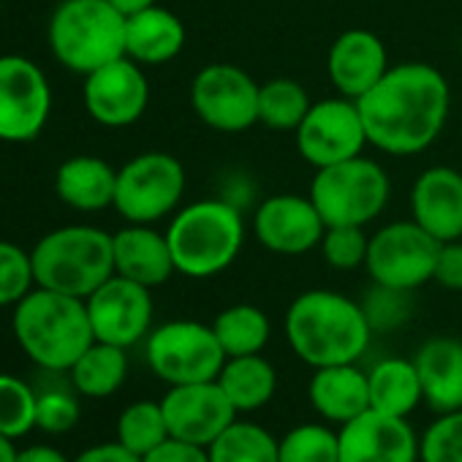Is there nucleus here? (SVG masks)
<instances>
[{"instance_id":"a878e982","label":"nucleus","mask_w":462,"mask_h":462,"mask_svg":"<svg viewBox=\"0 0 462 462\" xmlns=\"http://www.w3.org/2000/svg\"><path fill=\"white\" fill-rule=\"evenodd\" d=\"M217 383L231 405L237 408V413H254L275 397L278 373L264 354L228 356L217 375Z\"/></svg>"},{"instance_id":"dca6fc26","label":"nucleus","mask_w":462,"mask_h":462,"mask_svg":"<svg viewBox=\"0 0 462 462\" xmlns=\"http://www.w3.org/2000/svg\"><path fill=\"white\" fill-rule=\"evenodd\" d=\"M85 109L106 128H128L147 112L150 82L128 55L96 69L85 77Z\"/></svg>"},{"instance_id":"79ce46f5","label":"nucleus","mask_w":462,"mask_h":462,"mask_svg":"<svg viewBox=\"0 0 462 462\" xmlns=\"http://www.w3.org/2000/svg\"><path fill=\"white\" fill-rule=\"evenodd\" d=\"M71 462H142V457L128 451L120 440H109V443H98V446L85 448Z\"/></svg>"},{"instance_id":"4be33fe9","label":"nucleus","mask_w":462,"mask_h":462,"mask_svg":"<svg viewBox=\"0 0 462 462\" xmlns=\"http://www.w3.org/2000/svg\"><path fill=\"white\" fill-rule=\"evenodd\" d=\"M424 402L435 413L462 408V340L430 337L413 356Z\"/></svg>"},{"instance_id":"9d476101","label":"nucleus","mask_w":462,"mask_h":462,"mask_svg":"<svg viewBox=\"0 0 462 462\" xmlns=\"http://www.w3.org/2000/svg\"><path fill=\"white\" fill-rule=\"evenodd\" d=\"M440 243L413 220H394L381 226L370 237L367 275L378 286L397 291H416L432 281Z\"/></svg>"},{"instance_id":"9b49d317","label":"nucleus","mask_w":462,"mask_h":462,"mask_svg":"<svg viewBox=\"0 0 462 462\" xmlns=\"http://www.w3.org/2000/svg\"><path fill=\"white\" fill-rule=\"evenodd\" d=\"M262 85L235 63H209L190 82L196 117L220 134H243L259 123Z\"/></svg>"},{"instance_id":"39448f33","label":"nucleus","mask_w":462,"mask_h":462,"mask_svg":"<svg viewBox=\"0 0 462 462\" xmlns=\"http://www.w3.org/2000/svg\"><path fill=\"white\" fill-rule=\"evenodd\" d=\"M36 286L88 300L115 275L112 235L96 226H63L31 251Z\"/></svg>"},{"instance_id":"6e6552de","label":"nucleus","mask_w":462,"mask_h":462,"mask_svg":"<svg viewBox=\"0 0 462 462\" xmlns=\"http://www.w3.org/2000/svg\"><path fill=\"white\" fill-rule=\"evenodd\" d=\"M144 359L161 381L177 386L217 381L228 356L212 324L180 319L150 329L144 337Z\"/></svg>"},{"instance_id":"2f4dec72","label":"nucleus","mask_w":462,"mask_h":462,"mask_svg":"<svg viewBox=\"0 0 462 462\" xmlns=\"http://www.w3.org/2000/svg\"><path fill=\"white\" fill-rule=\"evenodd\" d=\"M169 438L166 416L161 400H136L117 419V440L136 457L150 454L158 443Z\"/></svg>"},{"instance_id":"ea45409f","label":"nucleus","mask_w":462,"mask_h":462,"mask_svg":"<svg viewBox=\"0 0 462 462\" xmlns=\"http://www.w3.org/2000/svg\"><path fill=\"white\" fill-rule=\"evenodd\" d=\"M432 281L446 291H462V240L440 243Z\"/></svg>"},{"instance_id":"f8f14e48","label":"nucleus","mask_w":462,"mask_h":462,"mask_svg":"<svg viewBox=\"0 0 462 462\" xmlns=\"http://www.w3.org/2000/svg\"><path fill=\"white\" fill-rule=\"evenodd\" d=\"M297 152L313 169H324L365 152L367 128L359 104L346 96L310 104L305 120L294 131Z\"/></svg>"},{"instance_id":"49530a36","label":"nucleus","mask_w":462,"mask_h":462,"mask_svg":"<svg viewBox=\"0 0 462 462\" xmlns=\"http://www.w3.org/2000/svg\"><path fill=\"white\" fill-rule=\"evenodd\" d=\"M459 50H462V33H459Z\"/></svg>"},{"instance_id":"ddd939ff","label":"nucleus","mask_w":462,"mask_h":462,"mask_svg":"<svg viewBox=\"0 0 462 462\" xmlns=\"http://www.w3.org/2000/svg\"><path fill=\"white\" fill-rule=\"evenodd\" d=\"M52 112L47 74L28 58H0V142H33Z\"/></svg>"},{"instance_id":"6ab92c4d","label":"nucleus","mask_w":462,"mask_h":462,"mask_svg":"<svg viewBox=\"0 0 462 462\" xmlns=\"http://www.w3.org/2000/svg\"><path fill=\"white\" fill-rule=\"evenodd\" d=\"M383 42L365 28H351L335 39L327 55V74L337 96L359 101L389 71Z\"/></svg>"},{"instance_id":"72a5a7b5","label":"nucleus","mask_w":462,"mask_h":462,"mask_svg":"<svg viewBox=\"0 0 462 462\" xmlns=\"http://www.w3.org/2000/svg\"><path fill=\"white\" fill-rule=\"evenodd\" d=\"M39 394L14 375L0 373V435L12 440L28 435L36 427Z\"/></svg>"},{"instance_id":"c756f323","label":"nucleus","mask_w":462,"mask_h":462,"mask_svg":"<svg viewBox=\"0 0 462 462\" xmlns=\"http://www.w3.org/2000/svg\"><path fill=\"white\" fill-rule=\"evenodd\" d=\"M209 462H281L278 438L256 421L235 419L209 446Z\"/></svg>"},{"instance_id":"1a4fd4ad","label":"nucleus","mask_w":462,"mask_h":462,"mask_svg":"<svg viewBox=\"0 0 462 462\" xmlns=\"http://www.w3.org/2000/svg\"><path fill=\"white\" fill-rule=\"evenodd\" d=\"M185 169L171 152H142L117 169L115 209L128 223H158L180 209Z\"/></svg>"},{"instance_id":"0eeeda50","label":"nucleus","mask_w":462,"mask_h":462,"mask_svg":"<svg viewBox=\"0 0 462 462\" xmlns=\"http://www.w3.org/2000/svg\"><path fill=\"white\" fill-rule=\"evenodd\" d=\"M389 193L386 169L367 155H356L316 169L308 196L327 226H367L386 209Z\"/></svg>"},{"instance_id":"20e7f679","label":"nucleus","mask_w":462,"mask_h":462,"mask_svg":"<svg viewBox=\"0 0 462 462\" xmlns=\"http://www.w3.org/2000/svg\"><path fill=\"white\" fill-rule=\"evenodd\" d=\"M14 337L31 362L52 373H69L96 343L85 300L42 286L14 305Z\"/></svg>"},{"instance_id":"7ed1b4c3","label":"nucleus","mask_w":462,"mask_h":462,"mask_svg":"<svg viewBox=\"0 0 462 462\" xmlns=\"http://www.w3.org/2000/svg\"><path fill=\"white\" fill-rule=\"evenodd\" d=\"M174 270L193 281L226 273L245 248L243 209L223 196H209L180 207L166 228Z\"/></svg>"},{"instance_id":"2eb2a0df","label":"nucleus","mask_w":462,"mask_h":462,"mask_svg":"<svg viewBox=\"0 0 462 462\" xmlns=\"http://www.w3.org/2000/svg\"><path fill=\"white\" fill-rule=\"evenodd\" d=\"M254 235L262 248L281 256H302L321 245L327 223L310 196L275 193L254 212Z\"/></svg>"},{"instance_id":"bb28decb","label":"nucleus","mask_w":462,"mask_h":462,"mask_svg":"<svg viewBox=\"0 0 462 462\" xmlns=\"http://www.w3.org/2000/svg\"><path fill=\"white\" fill-rule=\"evenodd\" d=\"M367 386H370V408L386 416L408 419L419 408V402H424L421 381L413 359H402V356L381 359L367 373Z\"/></svg>"},{"instance_id":"412c9836","label":"nucleus","mask_w":462,"mask_h":462,"mask_svg":"<svg viewBox=\"0 0 462 462\" xmlns=\"http://www.w3.org/2000/svg\"><path fill=\"white\" fill-rule=\"evenodd\" d=\"M115 251V275H123L147 289L163 286L177 270L174 256L166 240V231H158L152 223H128L112 235Z\"/></svg>"},{"instance_id":"58836bf2","label":"nucleus","mask_w":462,"mask_h":462,"mask_svg":"<svg viewBox=\"0 0 462 462\" xmlns=\"http://www.w3.org/2000/svg\"><path fill=\"white\" fill-rule=\"evenodd\" d=\"M82 419L79 400L66 389H47L36 400V427L52 435L74 430Z\"/></svg>"},{"instance_id":"f257e3e1","label":"nucleus","mask_w":462,"mask_h":462,"mask_svg":"<svg viewBox=\"0 0 462 462\" xmlns=\"http://www.w3.org/2000/svg\"><path fill=\"white\" fill-rule=\"evenodd\" d=\"M367 142L389 155L424 152L440 134L451 109L446 77L430 63H397L359 101Z\"/></svg>"},{"instance_id":"4468645a","label":"nucleus","mask_w":462,"mask_h":462,"mask_svg":"<svg viewBox=\"0 0 462 462\" xmlns=\"http://www.w3.org/2000/svg\"><path fill=\"white\" fill-rule=\"evenodd\" d=\"M88 316L96 340L131 348L152 329V289L134 283L123 275H112L88 300Z\"/></svg>"},{"instance_id":"aec40b11","label":"nucleus","mask_w":462,"mask_h":462,"mask_svg":"<svg viewBox=\"0 0 462 462\" xmlns=\"http://www.w3.org/2000/svg\"><path fill=\"white\" fill-rule=\"evenodd\" d=\"M411 217L438 243L462 240V171L424 169L411 188Z\"/></svg>"},{"instance_id":"c85d7f7f","label":"nucleus","mask_w":462,"mask_h":462,"mask_svg":"<svg viewBox=\"0 0 462 462\" xmlns=\"http://www.w3.org/2000/svg\"><path fill=\"white\" fill-rule=\"evenodd\" d=\"M215 337L220 340L226 356H248V354H262L270 343L273 324L270 316L248 302L228 305L220 310L212 321Z\"/></svg>"},{"instance_id":"c9c22d12","label":"nucleus","mask_w":462,"mask_h":462,"mask_svg":"<svg viewBox=\"0 0 462 462\" xmlns=\"http://www.w3.org/2000/svg\"><path fill=\"white\" fill-rule=\"evenodd\" d=\"M419 462H462V408L438 413L419 438Z\"/></svg>"},{"instance_id":"393cba45","label":"nucleus","mask_w":462,"mask_h":462,"mask_svg":"<svg viewBox=\"0 0 462 462\" xmlns=\"http://www.w3.org/2000/svg\"><path fill=\"white\" fill-rule=\"evenodd\" d=\"M182 20L158 4L125 20V55L139 66H163L174 60L182 52Z\"/></svg>"},{"instance_id":"e433bc0d","label":"nucleus","mask_w":462,"mask_h":462,"mask_svg":"<svg viewBox=\"0 0 462 462\" xmlns=\"http://www.w3.org/2000/svg\"><path fill=\"white\" fill-rule=\"evenodd\" d=\"M36 289L33 262L20 245L0 240V308L17 305Z\"/></svg>"},{"instance_id":"f704fd0d","label":"nucleus","mask_w":462,"mask_h":462,"mask_svg":"<svg viewBox=\"0 0 462 462\" xmlns=\"http://www.w3.org/2000/svg\"><path fill=\"white\" fill-rule=\"evenodd\" d=\"M319 251L332 270L351 273L367 264L370 237L365 235V226H327Z\"/></svg>"},{"instance_id":"473e14b6","label":"nucleus","mask_w":462,"mask_h":462,"mask_svg":"<svg viewBox=\"0 0 462 462\" xmlns=\"http://www.w3.org/2000/svg\"><path fill=\"white\" fill-rule=\"evenodd\" d=\"M281 462H340V438L319 421L297 424L278 440Z\"/></svg>"},{"instance_id":"cd10ccee","label":"nucleus","mask_w":462,"mask_h":462,"mask_svg":"<svg viewBox=\"0 0 462 462\" xmlns=\"http://www.w3.org/2000/svg\"><path fill=\"white\" fill-rule=\"evenodd\" d=\"M128 348L96 340L69 370L71 383L79 394L104 400L112 397L128 375Z\"/></svg>"},{"instance_id":"a18cd8bd","label":"nucleus","mask_w":462,"mask_h":462,"mask_svg":"<svg viewBox=\"0 0 462 462\" xmlns=\"http://www.w3.org/2000/svg\"><path fill=\"white\" fill-rule=\"evenodd\" d=\"M0 462H17V448H14V440L0 435Z\"/></svg>"},{"instance_id":"f3484780","label":"nucleus","mask_w":462,"mask_h":462,"mask_svg":"<svg viewBox=\"0 0 462 462\" xmlns=\"http://www.w3.org/2000/svg\"><path fill=\"white\" fill-rule=\"evenodd\" d=\"M161 408L166 416L169 435L196 446H209L240 416L217 381L169 386L161 400Z\"/></svg>"},{"instance_id":"b1692460","label":"nucleus","mask_w":462,"mask_h":462,"mask_svg":"<svg viewBox=\"0 0 462 462\" xmlns=\"http://www.w3.org/2000/svg\"><path fill=\"white\" fill-rule=\"evenodd\" d=\"M117 169L98 155H71L55 171L58 199L77 212H101L115 207Z\"/></svg>"},{"instance_id":"7c9ffc66","label":"nucleus","mask_w":462,"mask_h":462,"mask_svg":"<svg viewBox=\"0 0 462 462\" xmlns=\"http://www.w3.org/2000/svg\"><path fill=\"white\" fill-rule=\"evenodd\" d=\"M310 104L308 90L297 79H270L259 90V123L273 131H297Z\"/></svg>"},{"instance_id":"a19ab883","label":"nucleus","mask_w":462,"mask_h":462,"mask_svg":"<svg viewBox=\"0 0 462 462\" xmlns=\"http://www.w3.org/2000/svg\"><path fill=\"white\" fill-rule=\"evenodd\" d=\"M142 462H209V451L207 446H196V443L169 435L150 454H144Z\"/></svg>"},{"instance_id":"423d86ee","label":"nucleus","mask_w":462,"mask_h":462,"mask_svg":"<svg viewBox=\"0 0 462 462\" xmlns=\"http://www.w3.org/2000/svg\"><path fill=\"white\" fill-rule=\"evenodd\" d=\"M47 39L63 69L88 77L125 55V17L109 0H63L52 12Z\"/></svg>"},{"instance_id":"37998d69","label":"nucleus","mask_w":462,"mask_h":462,"mask_svg":"<svg viewBox=\"0 0 462 462\" xmlns=\"http://www.w3.org/2000/svg\"><path fill=\"white\" fill-rule=\"evenodd\" d=\"M17 462H71L63 451H58L55 446L39 443V446H28L17 451Z\"/></svg>"},{"instance_id":"a211bd4d","label":"nucleus","mask_w":462,"mask_h":462,"mask_svg":"<svg viewBox=\"0 0 462 462\" xmlns=\"http://www.w3.org/2000/svg\"><path fill=\"white\" fill-rule=\"evenodd\" d=\"M340 462H419V438L408 419L365 411L340 424Z\"/></svg>"},{"instance_id":"f03ea898","label":"nucleus","mask_w":462,"mask_h":462,"mask_svg":"<svg viewBox=\"0 0 462 462\" xmlns=\"http://www.w3.org/2000/svg\"><path fill=\"white\" fill-rule=\"evenodd\" d=\"M370 337L373 327L362 302L329 289H310L286 310V340L313 370L359 362Z\"/></svg>"},{"instance_id":"5701e85b","label":"nucleus","mask_w":462,"mask_h":462,"mask_svg":"<svg viewBox=\"0 0 462 462\" xmlns=\"http://www.w3.org/2000/svg\"><path fill=\"white\" fill-rule=\"evenodd\" d=\"M308 397L321 419L332 424H346L370 411L367 373L356 367V362L316 367L308 383Z\"/></svg>"},{"instance_id":"c03bdc74","label":"nucleus","mask_w":462,"mask_h":462,"mask_svg":"<svg viewBox=\"0 0 462 462\" xmlns=\"http://www.w3.org/2000/svg\"><path fill=\"white\" fill-rule=\"evenodd\" d=\"M109 4L128 20V17H134V14H139V12H144V9H150V6H155V0H109Z\"/></svg>"},{"instance_id":"4c0bfd02","label":"nucleus","mask_w":462,"mask_h":462,"mask_svg":"<svg viewBox=\"0 0 462 462\" xmlns=\"http://www.w3.org/2000/svg\"><path fill=\"white\" fill-rule=\"evenodd\" d=\"M365 316L373 327V332H392L402 327L411 316V291H397L389 286H373L365 294Z\"/></svg>"}]
</instances>
